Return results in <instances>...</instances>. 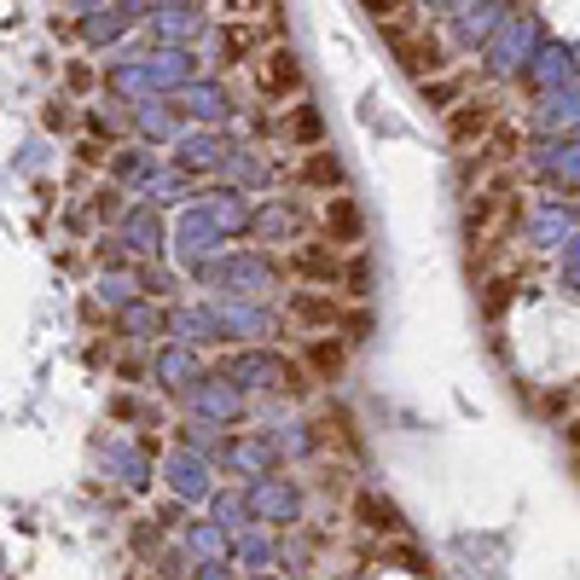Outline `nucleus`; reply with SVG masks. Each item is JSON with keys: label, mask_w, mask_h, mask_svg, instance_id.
<instances>
[{"label": "nucleus", "mask_w": 580, "mask_h": 580, "mask_svg": "<svg viewBox=\"0 0 580 580\" xmlns=\"http://www.w3.org/2000/svg\"><path fill=\"white\" fill-rule=\"evenodd\" d=\"M279 42V17H268V24H256V17H227V24L215 29V64L221 70H238L250 64L261 47Z\"/></svg>", "instance_id": "f257e3e1"}, {"label": "nucleus", "mask_w": 580, "mask_h": 580, "mask_svg": "<svg viewBox=\"0 0 580 580\" xmlns=\"http://www.w3.org/2000/svg\"><path fill=\"white\" fill-rule=\"evenodd\" d=\"M494 128H499V93H464V99L447 110V140H453L459 152H476Z\"/></svg>", "instance_id": "f03ea898"}, {"label": "nucleus", "mask_w": 580, "mask_h": 580, "mask_svg": "<svg viewBox=\"0 0 580 580\" xmlns=\"http://www.w3.org/2000/svg\"><path fill=\"white\" fill-rule=\"evenodd\" d=\"M250 76H256V87L268 93V99H291V93H303V59H296V47L273 42V47H261L250 59Z\"/></svg>", "instance_id": "7ed1b4c3"}, {"label": "nucleus", "mask_w": 580, "mask_h": 580, "mask_svg": "<svg viewBox=\"0 0 580 580\" xmlns=\"http://www.w3.org/2000/svg\"><path fill=\"white\" fill-rule=\"evenodd\" d=\"M308 366L336 383V378H343V366H348V354H343V343H331V336H313V343H308Z\"/></svg>", "instance_id": "20e7f679"}, {"label": "nucleus", "mask_w": 580, "mask_h": 580, "mask_svg": "<svg viewBox=\"0 0 580 580\" xmlns=\"http://www.w3.org/2000/svg\"><path fill=\"white\" fill-rule=\"evenodd\" d=\"M418 87H424V99L436 105V110H453V105L464 99V70H453V76L441 70V76H429V82H418Z\"/></svg>", "instance_id": "39448f33"}, {"label": "nucleus", "mask_w": 580, "mask_h": 580, "mask_svg": "<svg viewBox=\"0 0 580 580\" xmlns=\"http://www.w3.org/2000/svg\"><path fill=\"white\" fill-rule=\"evenodd\" d=\"M320 134H325L320 110H313V105H291V140H296V145H308V152H313V145H320Z\"/></svg>", "instance_id": "423d86ee"}, {"label": "nucleus", "mask_w": 580, "mask_h": 580, "mask_svg": "<svg viewBox=\"0 0 580 580\" xmlns=\"http://www.w3.org/2000/svg\"><path fill=\"white\" fill-rule=\"evenodd\" d=\"M325 227L343 233V245H354V238H360V210H354L348 198H331L325 203Z\"/></svg>", "instance_id": "0eeeda50"}, {"label": "nucleus", "mask_w": 580, "mask_h": 580, "mask_svg": "<svg viewBox=\"0 0 580 580\" xmlns=\"http://www.w3.org/2000/svg\"><path fill=\"white\" fill-rule=\"evenodd\" d=\"M198 29H203V12L192 0H180V7L163 12V35H175V42H186V35H198Z\"/></svg>", "instance_id": "6e6552de"}, {"label": "nucleus", "mask_w": 580, "mask_h": 580, "mask_svg": "<svg viewBox=\"0 0 580 580\" xmlns=\"http://www.w3.org/2000/svg\"><path fill=\"white\" fill-rule=\"evenodd\" d=\"M303 180H320V186H336V180H343V168H336L325 152H313L308 163H303Z\"/></svg>", "instance_id": "1a4fd4ad"}, {"label": "nucleus", "mask_w": 580, "mask_h": 580, "mask_svg": "<svg viewBox=\"0 0 580 580\" xmlns=\"http://www.w3.org/2000/svg\"><path fill=\"white\" fill-rule=\"evenodd\" d=\"M360 517H366V529H389V534L401 529V517L389 511V505H378V499H360Z\"/></svg>", "instance_id": "9d476101"}, {"label": "nucleus", "mask_w": 580, "mask_h": 580, "mask_svg": "<svg viewBox=\"0 0 580 580\" xmlns=\"http://www.w3.org/2000/svg\"><path fill=\"white\" fill-rule=\"evenodd\" d=\"M296 320H313V325H336V303H313V296H296Z\"/></svg>", "instance_id": "9b49d317"}]
</instances>
